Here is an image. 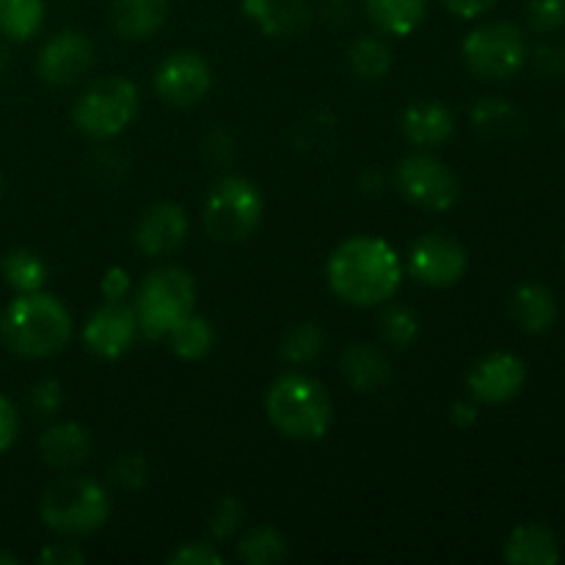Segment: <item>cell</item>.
<instances>
[{
	"mask_svg": "<svg viewBox=\"0 0 565 565\" xmlns=\"http://www.w3.org/2000/svg\"><path fill=\"white\" fill-rule=\"evenodd\" d=\"M331 292L351 307H381L401 290L403 265L395 248L375 235L342 241L326 263Z\"/></svg>",
	"mask_w": 565,
	"mask_h": 565,
	"instance_id": "obj_1",
	"label": "cell"
},
{
	"mask_svg": "<svg viewBox=\"0 0 565 565\" xmlns=\"http://www.w3.org/2000/svg\"><path fill=\"white\" fill-rule=\"evenodd\" d=\"M72 315L50 292H17L0 315V342L22 359H47L72 340Z\"/></svg>",
	"mask_w": 565,
	"mask_h": 565,
	"instance_id": "obj_2",
	"label": "cell"
},
{
	"mask_svg": "<svg viewBox=\"0 0 565 565\" xmlns=\"http://www.w3.org/2000/svg\"><path fill=\"white\" fill-rule=\"evenodd\" d=\"M270 425L292 441H318L329 434L334 406L323 384L303 373H285L265 395Z\"/></svg>",
	"mask_w": 565,
	"mask_h": 565,
	"instance_id": "obj_3",
	"label": "cell"
},
{
	"mask_svg": "<svg viewBox=\"0 0 565 565\" xmlns=\"http://www.w3.org/2000/svg\"><path fill=\"white\" fill-rule=\"evenodd\" d=\"M39 516L44 527L66 539L92 535L108 522L110 497L99 480L70 475L44 489L39 500Z\"/></svg>",
	"mask_w": 565,
	"mask_h": 565,
	"instance_id": "obj_4",
	"label": "cell"
},
{
	"mask_svg": "<svg viewBox=\"0 0 565 565\" xmlns=\"http://www.w3.org/2000/svg\"><path fill=\"white\" fill-rule=\"evenodd\" d=\"M196 307V281L185 268L163 265L143 276L136 292L138 331L149 340H166L182 318Z\"/></svg>",
	"mask_w": 565,
	"mask_h": 565,
	"instance_id": "obj_5",
	"label": "cell"
},
{
	"mask_svg": "<svg viewBox=\"0 0 565 565\" xmlns=\"http://www.w3.org/2000/svg\"><path fill=\"white\" fill-rule=\"evenodd\" d=\"M138 108H141V94L136 83L119 75L99 77L88 83L72 105V125L94 141H108L132 125Z\"/></svg>",
	"mask_w": 565,
	"mask_h": 565,
	"instance_id": "obj_6",
	"label": "cell"
},
{
	"mask_svg": "<svg viewBox=\"0 0 565 565\" xmlns=\"http://www.w3.org/2000/svg\"><path fill=\"white\" fill-rule=\"evenodd\" d=\"M265 202L259 188L246 177H221L204 202V230L218 243H243L263 224Z\"/></svg>",
	"mask_w": 565,
	"mask_h": 565,
	"instance_id": "obj_7",
	"label": "cell"
},
{
	"mask_svg": "<svg viewBox=\"0 0 565 565\" xmlns=\"http://www.w3.org/2000/svg\"><path fill=\"white\" fill-rule=\"evenodd\" d=\"M461 55L475 77L502 83L524 70L530 61V47L524 31L513 22H483L467 33Z\"/></svg>",
	"mask_w": 565,
	"mask_h": 565,
	"instance_id": "obj_8",
	"label": "cell"
},
{
	"mask_svg": "<svg viewBox=\"0 0 565 565\" xmlns=\"http://www.w3.org/2000/svg\"><path fill=\"white\" fill-rule=\"evenodd\" d=\"M395 188L408 204L428 213H447L461 199L456 171L430 152H412L397 163Z\"/></svg>",
	"mask_w": 565,
	"mask_h": 565,
	"instance_id": "obj_9",
	"label": "cell"
},
{
	"mask_svg": "<svg viewBox=\"0 0 565 565\" xmlns=\"http://www.w3.org/2000/svg\"><path fill=\"white\" fill-rule=\"evenodd\" d=\"M213 88V70L207 58L193 50H177L160 61L154 72V92L174 108H193Z\"/></svg>",
	"mask_w": 565,
	"mask_h": 565,
	"instance_id": "obj_10",
	"label": "cell"
},
{
	"mask_svg": "<svg viewBox=\"0 0 565 565\" xmlns=\"http://www.w3.org/2000/svg\"><path fill=\"white\" fill-rule=\"evenodd\" d=\"M467 248L450 235H439V232H428L419 241H414L412 252H408V274L425 287L434 290H445L461 281L467 274Z\"/></svg>",
	"mask_w": 565,
	"mask_h": 565,
	"instance_id": "obj_11",
	"label": "cell"
},
{
	"mask_svg": "<svg viewBox=\"0 0 565 565\" xmlns=\"http://www.w3.org/2000/svg\"><path fill=\"white\" fill-rule=\"evenodd\" d=\"M94 66V42L83 31L66 28L50 36L39 50L36 72L47 86L66 88L88 75Z\"/></svg>",
	"mask_w": 565,
	"mask_h": 565,
	"instance_id": "obj_12",
	"label": "cell"
},
{
	"mask_svg": "<svg viewBox=\"0 0 565 565\" xmlns=\"http://www.w3.org/2000/svg\"><path fill=\"white\" fill-rule=\"evenodd\" d=\"M524 384H527V364L508 351L489 353L467 375L469 397L486 406H502L513 401Z\"/></svg>",
	"mask_w": 565,
	"mask_h": 565,
	"instance_id": "obj_13",
	"label": "cell"
},
{
	"mask_svg": "<svg viewBox=\"0 0 565 565\" xmlns=\"http://www.w3.org/2000/svg\"><path fill=\"white\" fill-rule=\"evenodd\" d=\"M138 334L136 309L125 301H105L83 326V345L99 359H119L130 351Z\"/></svg>",
	"mask_w": 565,
	"mask_h": 565,
	"instance_id": "obj_14",
	"label": "cell"
},
{
	"mask_svg": "<svg viewBox=\"0 0 565 565\" xmlns=\"http://www.w3.org/2000/svg\"><path fill=\"white\" fill-rule=\"evenodd\" d=\"M188 237V213L177 202H158L141 213L136 224V246L147 257L174 254Z\"/></svg>",
	"mask_w": 565,
	"mask_h": 565,
	"instance_id": "obj_15",
	"label": "cell"
},
{
	"mask_svg": "<svg viewBox=\"0 0 565 565\" xmlns=\"http://www.w3.org/2000/svg\"><path fill=\"white\" fill-rule=\"evenodd\" d=\"M94 439L86 425L55 423L39 439V458L55 472H72L92 458Z\"/></svg>",
	"mask_w": 565,
	"mask_h": 565,
	"instance_id": "obj_16",
	"label": "cell"
},
{
	"mask_svg": "<svg viewBox=\"0 0 565 565\" xmlns=\"http://www.w3.org/2000/svg\"><path fill=\"white\" fill-rule=\"evenodd\" d=\"M241 9L270 39H292L312 22L309 0H241Z\"/></svg>",
	"mask_w": 565,
	"mask_h": 565,
	"instance_id": "obj_17",
	"label": "cell"
},
{
	"mask_svg": "<svg viewBox=\"0 0 565 565\" xmlns=\"http://www.w3.org/2000/svg\"><path fill=\"white\" fill-rule=\"evenodd\" d=\"M401 130L408 143L419 149L441 147L456 132V116L445 103L436 99H419V103L408 105L401 116Z\"/></svg>",
	"mask_w": 565,
	"mask_h": 565,
	"instance_id": "obj_18",
	"label": "cell"
},
{
	"mask_svg": "<svg viewBox=\"0 0 565 565\" xmlns=\"http://www.w3.org/2000/svg\"><path fill=\"white\" fill-rule=\"evenodd\" d=\"M171 14V0H114L110 25L125 42H147Z\"/></svg>",
	"mask_w": 565,
	"mask_h": 565,
	"instance_id": "obj_19",
	"label": "cell"
},
{
	"mask_svg": "<svg viewBox=\"0 0 565 565\" xmlns=\"http://www.w3.org/2000/svg\"><path fill=\"white\" fill-rule=\"evenodd\" d=\"M502 557L511 565H555L561 561V541L541 522L519 524L505 539Z\"/></svg>",
	"mask_w": 565,
	"mask_h": 565,
	"instance_id": "obj_20",
	"label": "cell"
},
{
	"mask_svg": "<svg viewBox=\"0 0 565 565\" xmlns=\"http://www.w3.org/2000/svg\"><path fill=\"white\" fill-rule=\"evenodd\" d=\"M342 379L356 392H379L392 381V364L381 348L353 342L342 351Z\"/></svg>",
	"mask_w": 565,
	"mask_h": 565,
	"instance_id": "obj_21",
	"label": "cell"
},
{
	"mask_svg": "<svg viewBox=\"0 0 565 565\" xmlns=\"http://www.w3.org/2000/svg\"><path fill=\"white\" fill-rule=\"evenodd\" d=\"M513 320L522 326L527 334H546L552 326L557 323V298L550 287L539 285V281H527V285L516 287L511 298Z\"/></svg>",
	"mask_w": 565,
	"mask_h": 565,
	"instance_id": "obj_22",
	"label": "cell"
},
{
	"mask_svg": "<svg viewBox=\"0 0 565 565\" xmlns=\"http://www.w3.org/2000/svg\"><path fill=\"white\" fill-rule=\"evenodd\" d=\"M364 11L381 33L406 39L423 25L428 0H364Z\"/></svg>",
	"mask_w": 565,
	"mask_h": 565,
	"instance_id": "obj_23",
	"label": "cell"
},
{
	"mask_svg": "<svg viewBox=\"0 0 565 565\" xmlns=\"http://www.w3.org/2000/svg\"><path fill=\"white\" fill-rule=\"evenodd\" d=\"M44 0H0V36L31 42L44 25Z\"/></svg>",
	"mask_w": 565,
	"mask_h": 565,
	"instance_id": "obj_24",
	"label": "cell"
},
{
	"mask_svg": "<svg viewBox=\"0 0 565 565\" xmlns=\"http://www.w3.org/2000/svg\"><path fill=\"white\" fill-rule=\"evenodd\" d=\"M166 340H169L171 351H174L177 356L185 359V362H199V359H204L213 351L215 331L207 318L191 312L171 329V334L166 337Z\"/></svg>",
	"mask_w": 565,
	"mask_h": 565,
	"instance_id": "obj_25",
	"label": "cell"
},
{
	"mask_svg": "<svg viewBox=\"0 0 565 565\" xmlns=\"http://www.w3.org/2000/svg\"><path fill=\"white\" fill-rule=\"evenodd\" d=\"M0 274L14 292H36L47 281V265L31 248H14L0 259Z\"/></svg>",
	"mask_w": 565,
	"mask_h": 565,
	"instance_id": "obj_26",
	"label": "cell"
},
{
	"mask_svg": "<svg viewBox=\"0 0 565 565\" xmlns=\"http://www.w3.org/2000/svg\"><path fill=\"white\" fill-rule=\"evenodd\" d=\"M392 47L381 36H359L348 50V64L359 81H381L392 70Z\"/></svg>",
	"mask_w": 565,
	"mask_h": 565,
	"instance_id": "obj_27",
	"label": "cell"
},
{
	"mask_svg": "<svg viewBox=\"0 0 565 565\" xmlns=\"http://www.w3.org/2000/svg\"><path fill=\"white\" fill-rule=\"evenodd\" d=\"M237 557L248 565H274L287 561V541L270 524L254 527L237 541Z\"/></svg>",
	"mask_w": 565,
	"mask_h": 565,
	"instance_id": "obj_28",
	"label": "cell"
},
{
	"mask_svg": "<svg viewBox=\"0 0 565 565\" xmlns=\"http://www.w3.org/2000/svg\"><path fill=\"white\" fill-rule=\"evenodd\" d=\"M323 342H326L323 329H320L315 320H307V323H298L287 331L285 340H281L279 345V353L281 359L290 364H309L320 356Z\"/></svg>",
	"mask_w": 565,
	"mask_h": 565,
	"instance_id": "obj_29",
	"label": "cell"
},
{
	"mask_svg": "<svg viewBox=\"0 0 565 565\" xmlns=\"http://www.w3.org/2000/svg\"><path fill=\"white\" fill-rule=\"evenodd\" d=\"M381 337L386 345L397 348V351L408 348L419 337L417 315L408 307H390L381 315Z\"/></svg>",
	"mask_w": 565,
	"mask_h": 565,
	"instance_id": "obj_30",
	"label": "cell"
},
{
	"mask_svg": "<svg viewBox=\"0 0 565 565\" xmlns=\"http://www.w3.org/2000/svg\"><path fill=\"white\" fill-rule=\"evenodd\" d=\"M513 121H516V108L508 99L489 97L472 108V125L486 136H502Z\"/></svg>",
	"mask_w": 565,
	"mask_h": 565,
	"instance_id": "obj_31",
	"label": "cell"
},
{
	"mask_svg": "<svg viewBox=\"0 0 565 565\" xmlns=\"http://www.w3.org/2000/svg\"><path fill=\"white\" fill-rule=\"evenodd\" d=\"M147 480H149V463L141 452H121V456L110 463V483L119 486L121 491L143 489Z\"/></svg>",
	"mask_w": 565,
	"mask_h": 565,
	"instance_id": "obj_32",
	"label": "cell"
},
{
	"mask_svg": "<svg viewBox=\"0 0 565 565\" xmlns=\"http://www.w3.org/2000/svg\"><path fill=\"white\" fill-rule=\"evenodd\" d=\"M527 25L541 36L565 28V0H527Z\"/></svg>",
	"mask_w": 565,
	"mask_h": 565,
	"instance_id": "obj_33",
	"label": "cell"
},
{
	"mask_svg": "<svg viewBox=\"0 0 565 565\" xmlns=\"http://www.w3.org/2000/svg\"><path fill=\"white\" fill-rule=\"evenodd\" d=\"M243 519V508L235 497H221L207 516V533L213 541H226L237 533Z\"/></svg>",
	"mask_w": 565,
	"mask_h": 565,
	"instance_id": "obj_34",
	"label": "cell"
},
{
	"mask_svg": "<svg viewBox=\"0 0 565 565\" xmlns=\"http://www.w3.org/2000/svg\"><path fill=\"white\" fill-rule=\"evenodd\" d=\"M61 403H64V392H61V384L55 379L36 381V384L31 386V392H28V406L36 414H42V417L58 414Z\"/></svg>",
	"mask_w": 565,
	"mask_h": 565,
	"instance_id": "obj_35",
	"label": "cell"
},
{
	"mask_svg": "<svg viewBox=\"0 0 565 565\" xmlns=\"http://www.w3.org/2000/svg\"><path fill=\"white\" fill-rule=\"evenodd\" d=\"M171 565H221L224 555L213 544H182L169 555Z\"/></svg>",
	"mask_w": 565,
	"mask_h": 565,
	"instance_id": "obj_36",
	"label": "cell"
},
{
	"mask_svg": "<svg viewBox=\"0 0 565 565\" xmlns=\"http://www.w3.org/2000/svg\"><path fill=\"white\" fill-rule=\"evenodd\" d=\"M204 154L210 163L215 166H230L237 158V141L226 130H213L202 143Z\"/></svg>",
	"mask_w": 565,
	"mask_h": 565,
	"instance_id": "obj_37",
	"label": "cell"
},
{
	"mask_svg": "<svg viewBox=\"0 0 565 565\" xmlns=\"http://www.w3.org/2000/svg\"><path fill=\"white\" fill-rule=\"evenodd\" d=\"M533 64H535V70H539L541 75H546V77L563 75V72H565V50L561 47V44H552V42L539 44V47H535V53H533Z\"/></svg>",
	"mask_w": 565,
	"mask_h": 565,
	"instance_id": "obj_38",
	"label": "cell"
},
{
	"mask_svg": "<svg viewBox=\"0 0 565 565\" xmlns=\"http://www.w3.org/2000/svg\"><path fill=\"white\" fill-rule=\"evenodd\" d=\"M17 436H20V412L9 397L0 395V456L14 447Z\"/></svg>",
	"mask_w": 565,
	"mask_h": 565,
	"instance_id": "obj_39",
	"label": "cell"
},
{
	"mask_svg": "<svg viewBox=\"0 0 565 565\" xmlns=\"http://www.w3.org/2000/svg\"><path fill=\"white\" fill-rule=\"evenodd\" d=\"M36 561L44 565H81L86 563V552L72 541H64V544H50L47 550L39 552Z\"/></svg>",
	"mask_w": 565,
	"mask_h": 565,
	"instance_id": "obj_40",
	"label": "cell"
},
{
	"mask_svg": "<svg viewBox=\"0 0 565 565\" xmlns=\"http://www.w3.org/2000/svg\"><path fill=\"white\" fill-rule=\"evenodd\" d=\"M99 290H103L105 301H125V296L130 292V274L125 268H108L99 281Z\"/></svg>",
	"mask_w": 565,
	"mask_h": 565,
	"instance_id": "obj_41",
	"label": "cell"
},
{
	"mask_svg": "<svg viewBox=\"0 0 565 565\" xmlns=\"http://www.w3.org/2000/svg\"><path fill=\"white\" fill-rule=\"evenodd\" d=\"M447 6V11L461 20H478L480 14L491 11L497 6V0H441Z\"/></svg>",
	"mask_w": 565,
	"mask_h": 565,
	"instance_id": "obj_42",
	"label": "cell"
},
{
	"mask_svg": "<svg viewBox=\"0 0 565 565\" xmlns=\"http://www.w3.org/2000/svg\"><path fill=\"white\" fill-rule=\"evenodd\" d=\"M480 419V403L478 401H456L450 406V423L458 428H472Z\"/></svg>",
	"mask_w": 565,
	"mask_h": 565,
	"instance_id": "obj_43",
	"label": "cell"
},
{
	"mask_svg": "<svg viewBox=\"0 0 565 565\" xmlns=\"http://www.w3.org/2000/svg\"><path fill=\"white\" fill-rule=\"evenodd\" d=\"M384 185H386L384 171L375 169V166H370V169H364L362 174H359V191L367 193V196H379V193L384 191Z\"/></svg>",
	"mask_w": 565,
	"mask_h": 565,
	"instance_id": "obj_44",
	"label": "cell"
},
{
	"mask_svg": "<svg viewBox=\"0 0 565 565\" xmlns=\"http://www.w3.org/2000/svg\"><path fill=\"white\" fill-rule=\"evenodd\" d=\"M323 17L334 25H345V22H351V6L345 0H326Z\"/></svg>",
	"mask_w": 565,
	"mask_h": 565,
	"instance_id": "obj_45",
	"label": "cell"
},
{
	"mask_svg": "<svg viewBox=\"0 0 565 565\" xmlns=\"http://www.w3.org/2000/svg\"><path fill=\"white\" fill-rule=\"evenodd\" d=\"M0 565H17V555H11V552L0 550Z\"/></svg>",
	"mask_w": 565,
	"mask_h": 565,
	"instance_id": "obj_46",
	"label": "cell"
},
{
	"mask_svg": "<svg viewBox=\"0 0 565 565\" xmlns=\"http://www.w3.org/2000/svg\"><path fill=\"white\" fill-rule=\"evenodd\" d=\"M9 66V53H6L3 47H0V70H6Z\"/></svg>",
	"mask_w": 565,
	"mask_h": 565,
	"instance_id": "obj_47",
	"label": "cell"
},
{
	"mask_svg": "<svg viewBox=\"0 0 565 565\" xmlns=\"http://www.w3.org/2000/svg\"><path fill=\"white\" fill-rule=\"evenodd\" d=\"M0 193H3V177H0Z\"/></svg>",
	"mask_w": 565,
	"mask_h": 565,
	"instance_id": "obj_48",
	"label": "cell"
}]
</instances>
